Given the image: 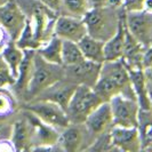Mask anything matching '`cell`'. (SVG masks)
I'll return each mask as SVG.
<instances>
[{
  "mask_svg": "<svg viewBox=\"0 0 152 152\" xmlns=\"http://www.w3.org/2000/svg\"><path fill=\"white\" fill-rule=\"evenodd\" d=\"M117 7L103 6V7H91L83 17L87 33L102 41H107L115 33L118 29L120 16L117 12Z\"/></svg>",
  "mask_w": 152,
  "mask_h": 152,
  "instance_id": "1",
  "label": "cell"
},
{
  "mask_svg": "<svg viewBox=\"0 0 152 152\" xmlns=\"http://www.w3.org/2000/svg\"><path fill=\"white\" fill-rule=\"evenodd\" d=\"M64 78V66L46 62L37 52L33 57V68L29 87L25 95L37 97L46 88L53 86Z\"/></svg>",
  "mask_w": 152,
  "mask_h": 152,
  "instance_id": "2",
  "label": "cell"
},
{
  "mask_svg": "<svg viewBox=\"0 0 152 152\" xmlns=\"http://www.w3.org/2000/svg\"><path fill=\"white\" fill-rule=\"evenodd\" d=\"M103 101L93 89L86 85H78L66 107V114L71 124H84L87 117Z\"/></svg>",
  "mask_w": 152,
  "mask_h": 152,
  "instance_id": "3",
  "label": "cell"
},
{
  "mask_svg": "<svg viewBox=\"0 0 152 152\" xmlns=\"http://www.w3.org/2000/svg\"><path fill=\"white\" fill-rule=\"evenodd\" d=\"M112 124L118 127H140L141 109L135 99L118 94L109 101Z\"/></svg>",
  "mask_w": 152,
  "mask_h": 152,
  "instance_id": "4",
  "label": "cell"
},
{
  "mask_svg": "<svg viewBox=\"0 0 152 152\" xmlns=\"http://www.w3.org/2000/svg\"><path fill=\"white\" fill-rule=\"evenodd\" d=\"M25 110L30 111L41 121L58 130H62L71 124L66 111L58 104L48 99H32L25 105Z\"/></svg>",
  "mask_w": 152,
  "mask_h": 152,
  "instance_id": "5",
  "label": "cell"
},
{
  "mask_svg": "<svg viewBox=\"0 0 152 152\" xmlns=\"http://www.w3.org/2000/svg\"><path fill=\"white\" fill-rule=\"evenodd\" d=\"M25 23L26 15L16 1L10 0L0 6V25L10 40L16 41L20 38Z\"/></svg>",
  "mask_w": 152,
  "mask_h": 152,
  "instance_id": "6",
  "label": "cell"
},
{
  "mask_svg": "<svg viewBox=\"0 0 152 152\" xmlns=\"http://www.w3.org/2000/svg\"><path fill=\"white\" fill-rule=\"evenodd\" d=\"M24 113L28 117L32 125V146L31 150H42L50 149L57 144L60 132L52 126L41 121L30 111L24 110Z\"/></svg>",
  "mask_w": 152,
  "mask_h": 152,
  "instance_id": "7",
  "label": "cell"
},
{
  "mask_svg": "<svg viewBox=\"0 0 152 152\" xmlns=\"http://www.w3.org/2000/svg\"><path fill=\"white\" fill-rule=\"evenodd\" d=\"M126 25L132 36L143 46L152 42V13L145 9L129 12L126 16Z\"/></svg>",
  "mask_w": 152,
  "mask_h": 152,
  "instance_id": "8",
  "label": "cell"
},
{
  "mask_svg": "<svg viewBox=\"0 0 152 152\" xmlns=\"http://www.w3.org/2000/svg\"><path fill=\"white\" fill-rule=\"evenodd\" d=\"M102 64L84 60L83 62L64 66V78L76 85H86L94 87L101 72Z\"/></svg>",
  "mask_w": 152,
  "mask_h": 152,
  "instance_id": "9",
  "label": "cell"
},
{
  "mask_svg": "<svg viewBox=\"0 0 152 152\" xmlns=\"http://www.w3.org/2000/svg\"><path fill=\"white\" fill-rule=\"evenodd\" d=\"M110 134L111 144L115 150L137 152L142 150V140L138 127L112 126Z\"/></svg>",
  "mask_w": 152,
  "mask_h": 152,
  "instance_id": "10",
  "label": "cell"
},
{
  "mask_svg": "<svg viewBox=\"0 0 152 152\" xmlns=\"http://www.w3.org/2000/svg\"><path fill=\"white\" fill-rule=\"evenodd\" d=\"M54 34L62 40L78 42L87 34V28L83 18L61 14L54 23Z\"/></svg>",
  "mask_w": 152,
  "mask_h": 152,
  "instance_id": "11",
  "label": "cell"
},
{
  "mask_svg": "<svg viewBox=\"0 0 152 152\" xmlns=\"http://www.w3.org/2000/svg\"><path fill=\"white\" fill-rule=\"evenodd\" d=\"M84 126L88 132V134L94 137L102 135L107 132L112 124V112L109 102H102L99 107L91 112L87 119L85 120Z\"/></svg>",
  "mask_w": 152,
  "mask_h": 152,
  "instance_id": "12",
  "label": "cell"
},
{
  "mask_svg": "<svg viewBox=\"0 0 152 152\" xmlns=\"http://www.w3.org/2000/svg\"><path fill=\"white\" fill-rule=\"evenodd\" d=\"M77 86L78 85L73 84L70 80L63 78L62 80L57 81L53 86H50V87L46 88L44 91H41L37 96V99L52 101L54 103L58 104L60 107H62L64 110H66L69 102L76 91Z\"/></svg>",
  "mask_w": 152,
  "mask_h": 152,
  "instance_id": "13",
  "label": "cell"
},
{
  "mask_svg": "<svg viewBox=\"0 0 152 152\" xmlns=\"http://www.w3.org/2000/svg\"><path fill=\"white\" fill-rule=\"evenodd\" d=\"M128 75H129L130 85L134 91V95L140 105L141 111L148 112L151 110V97L146 85V78H145L144 69L143 68H128Z\"/></svg>",
  "mask_w": 152,
  "mask_h": 152,
  "instance_id": "14",
  "label": "cell"
},
{
  "mask_svg": "<svg viewBox=\"0 0 152 152\" xmlns=\"http://www.w3.org/2000/svg\"><path fill=\"white\" fill-rule=\"evenodd\" d=\"M84 124H70L68 127L63 128L60 133L58 142L62 150L68 152H75L83 150L85 142V134L87 133Z\"/></svg>",
  "mask_w": 152,
  "mask_h": 152,
  "instance_id": "15",
  "label": "cell"
},
{
  "mask_svg": "<svg viewBox=\"0 0 152 152\" xmlns=\"http://www.w3.org/2000/svg\"><path fill=\"white\" fill-rule=\"evenodd\" d=\"M126 15L120 16L118 29L113 36L104 42V56L105 61H117L121 60L125 50L126 40Z\"/></svg>",
  "mask_w": 152,
  "mask_h": 152,
  "instance_id": "16",
  "label": "cell"
},
{
  "mask_svg": "<svg viewBox=\"0 0 152 152\" xmlns=\"http://www.w3.org/2000/svg\"><path fill=\"white\" fill-rule=\"evenodd\" d=\"M12 145L14 150H31L32 146V125L24 113L22 119L17 120L12 130Z\"/></svg>",
  "mask_w": 152,
  "mask_h": 152,
  "instance_id": "17",
  "label": "cell"
},
{
  "mask_svg": "<svg viewBox=\"0 0 152 152\" xmlns=\"http://www.w3.org/2000/svg\"><path fill=\"white\" fill-rule=\"evenodd\" d=\"M85 60L102 64L105 61L104 56V41L89 36L88 33L78 41Z\"/></svg>",
  "mask_w": 152,
  "mask_h": 152,
  "instance_id": "18",
  "label": "cell"
},
{
  "mask_svg": "<svg viewBox=\"0 0 152 152\" xmlns=\"http://www.w3.org/2000/svg\"><path fill=\"white\" fill-rule=\"evenodd\" d=\"M36 50L34 49H24V56L18 68V75L16 78L13 87L18 94H26L29 83L31 79L32 68H33V57Z\"/></svg>",
  "mask_w": 152,
  "mask_h": 152,
  "instance_id": "19",
  "label": "cell"
},
{
  "mask_svg": "<svg viewBox=\"0 0 152 152\" xmlns=\"http://www.w3.org/2000/svg\"><path fill=\"white\" fill-rule=\"evenodd\" d=\"M1 56L9 66L12 75L16 79L17 75H18V68L21 65V62L24 56V49L20 48L16 44V41L9 40L4 46L2 50H1Z\"/></svg>",
  "mask_w": 152,
  "mask_h": 152,
  "instance_id": "20",
  "label": "cell"
},
{
  "mask_svg": "<svg viewBox=\"0 0 152 152\" xmlns=\"http://www.w3.org/2000/svg\"><path fill=\"white\" fill-rule=\"evenodd\" d=\"M36 52L46 62L62 65V39L55 34L40 46Z\"/></svg>",
  "mask_w": 152,
  "mask_h": 152,
  "instance_id": "21",
  "label": "cell"
},
{
  "mask_svg": "<svg viewBox=\"0 0 152 152\" xmlns=\"http://www.w3.org/2000/svg\"><path fill=\"white\" fill-rule=\"evenodd\" d=\"M85 60L78 42L70 40H62V65L70 66Z\"/></svg>",
  "mask_w": 152,
  "mask_h": 152,
  "instance_id": "22",
  "label": "cell"
},
{
  "mask_svg": "<svg viewBox=\"0 0 152 152\" xmlns=\"http://www.w3.org/2000/svg\"><path fill=\"white\" fill-rule=\"evenodd\" d=\"M91 8V0H61L60 13L62 15L83 18Z\"/></svg>",
  "mask_w": 152,
  "mask_h": 152,
  "instance_id": "23",
  "label": "cell"
},
{
  "mask_svg": "<svg viewBox=\"0 0 152 152\" xmlns=\"http://www.w3.org/2000/svg\"><path fill=\"white\" fill-rule=\"evenodd\" d=\"M14 107V102L10 95L5 91H0V117H5L12 112Z\"/></svg>",
  "mask_w": 152,
  "mask_h": 152,
  "instance_id": "24",
  "label": "cell"
},
{
  "mask_svg": "<svg viewBox=\"0 0 152 152\" xmlns=\"http://www.w3.org/2000/svg\"><path fill=\"white\" fill-rule=\"evenodd\" d=\"M145 0H124V6L126 10L129 12H140L144 9Z\"/></svg>",
  "mask_w": 152,
  "mask_h": 152,
  "instance_id": "25",
  "label": "cell"
},
{
  "mask_svg": "<svg viewBox=\"0 0 152 152\" xmlns=\"http://www.w3.org/2000/svg\"><path fill=\"white\" fill-rule=\"evenodd\" d=\"M41 5H44L49 10H52L54 13H60V8H61V0H37Z\"/></svg>",
  "mask_w": 152,
  "mask_h": 152,
  "instance_id": "26",
  "label": "cell"
},
{
  "mask_svg": "<svg viewBox=\"0 0 152 152\" xmlns=\"http://www.w3.org/2000/svg\"><path fill=\"white\" fill-rule=\"evenodd\" d=\"M141 64L142 68H152V46L144 53L142 54L141 58Z\"/></svg>",
  "mask_w": 152,
  "mask_h": 152,
  "instance_id": "27",
  "label": "cell"
},
{
  "mask_svg": "<svg viewBox=\"0 0 152 152\" xmlns=\"http://www.w3.org/2000/svg\"><path fill=\"white\" fill-rule=\"evenodd\" d=\"M110 0H91V7H103L107 6Z\"/></svg>",
  "mask_w": 152,
  "mask_h": 152,
  "instance_id": "28",
  "label": "cell"
},
{
  "mask_svg": "<svg viewBox=\"0 0 152 152\" xmlns=\"http://www.w3.org/2000/svg\"><path fill=\"white\" fill-rule=\"evenodd\" d=\"M144 9L152 13V0H145V5H144Z\"/></svg>",
  "mask_w": 152,
  "mask_h": 152,
  "instance_id": "29",
  "label": "cell"
},
{
  "mask_svg": "<svg viewBox=\"0 0 152 152\" xmlns=\"http://www.w3.org/2000/svg\"><path fill=\"white\" fill-rule=\"evenodd\" d=\"M5 30L1 28V25H0V44H4L5 42Z\"/></svg>",
  "mask_w": 152,
  "mask_h": 152,
  "instance_id": "30",
  "label": "cell"
},
{
  "mask_svg": "<svg viewBox=\"0 0 152 152\" xmlns=\"http://www.w3.org/2000/svg\"><path fill=\"white\" fill-rule=\"evenodd\" d=\"M8 1H10V0H0V6H2V5H5V4H7Z\"/></svg>",
  "mask_w": 152,
  "mask_h": 152,
  "instance_id": "31",
  "label": "cell"
},
{
  "mask_svg": "<svg viewBox=\"0 0 152 152\" xmlns=\"http://www.w3.org/2000/svg\"><path fill=\"white\" fill-rule=\"evenodd\" d=\"M150 97H151V109H152V94H150Z\"/></svg>",
  "mask_w": 152,
  "mask_h": 152,
  "instance_id": "32",
  "label": "cell"
}]
</instances>
